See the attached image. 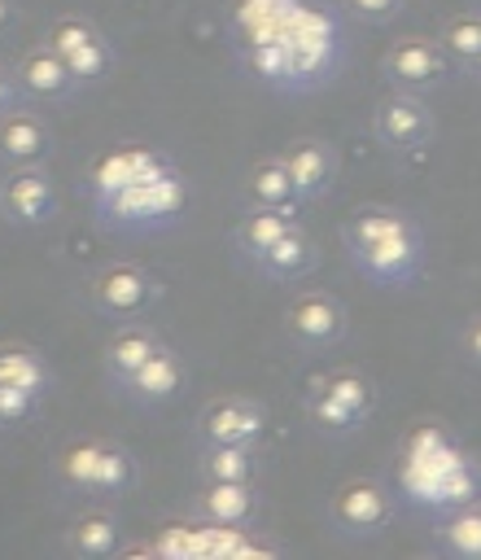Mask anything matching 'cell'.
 <instances>
[{
	"label": "cell",
	"instance_id": "obj_1",
	"mask_svg": "<svg viewBox=\"0 0 481 560\" xmlns=\"http://www.w3.org/2000/svg\"><path fill=\"white\" fill-rule=\"evenodd\" d=\"M92 188L101 201V223L122 214V228H166L184 210V179L166 153L144 144H122L105 153L92 171Z\"/></svg>",
	"mask_w": 481,
	"mask_h": 560
},
{
	"label": "cell",
	"instance_id": "obj_2",
	"mask_svg": "<svg viewBox=\"0 0 481 560\" xmlns=\"http://www.w3.org/2000/svg\"><path fill=\"white\" fill-rule=\"evenodd\" d=\"M341 245L350 267L376 289H411L424 267V232L398 206H359L341 223Z\"/></svg>",
	"mask_w": 481,
	"mask_h": 560
},
{
	"label": "cell",
	"instance_id": "obj_3",
	"mask_svg": "<svg viewBox=\"0 0 481 560\" xmlns=\"http://www.w3.org/2000/svg\"><path fill=\"white\" fill-rule=\"evenodd\" d=\"M57 486L70 494H92V499H122L136 486V455L109 438H79L57 451L52 459Z\"/></svg>",
	"mask_w": 481,
	"mask_h": 560
},
{
	"label": "cell",
	"instance_id": "obj_4",
	"mask_svg": "<svg viewBox=\"0 0 481 560\" xmlns=\"http://www.w3.org/2000/svg\"><path fill=\"white\" fill-rule=\"evenodd\" d=\"M166 284L140 267V262H105L87 276V302L96 315L114 319V324H131V319H144L157 311Z\"/></svg>",
	"mask_w": 481,
	"mask_h": 560
},
{
	"label": "cell",
	"instance_id": "obj_5",
	"mask_svg": "<svg viewBox=\"0 0 481 560\" xmlns=\"http://www.w3.org/2000/svg\"><path fill=\"white\" fill-rule=\"evenodd\" d=\"M44 44L57 48V57L70 66L79 88H101L114 74V66H118V52H114L109 35L92 18H83V13H61L44 31Z\"/></svg>",
	"mask_w": 481,
	"mask_h": 560
},
{
	"label": "cell",
	"instance_id": "obj_6",
	"mask_svg": "<svg viewBox=\"0 0 481 560\" xmlns=\"http://www.w3.org/2000/svg\"><path fill=\"white\" fill-rule=\"evenodd\" d=\"M280 319H284V337H289L297 350H306V354H324V350L341 346L345 332H350V311H345V302H341L337 293H328V289H302V293L284 306Z\"/></svg>",
	"mask_w": 481,
	"mask_h": 560
},
{
	"label": "cell",
	"instance_id": "obj_7",
	"mask_svg": "<svg viewBox=\"0 0 481 560\" xmlns=\"http://www.w3.org/2000/svg\"><path fill=\"white\" fill-rule=\"evenodd\" d=\"M61 210L57 184L48 175V166H4L0 175V219L17 232H35L48 228Z\"/></svg>",
	"mask_w": 481,
	"mask_h": 560
},
{
	"label": "cell",
	"instance_id": "obj_8",
	"mask_svg": "<svg viewBox=\"0 0 481 560\" xmlns=\"http://www.w3.org/2000/svg\"><path fill=\"white\" fill-rule=\"evenodd\" d=\"M394 512H398L394 494L380 481H372V477H350L328 499V521L345 538H376V534H385Z\"/></svg>",
	"mask_w": 481,
	"mask_h": 560
},
{
	"label": "cell",
	"instance_id": "obj_9",
	"mask_svg": "<svg viewBox=\"0 0 481 560\" xmlns=\"http://www.w3.org/2000/svg\"><path fill=\"white\" fill-rule=\"evenodd\" d=\"M450 57L437 39H424V35H407V39H394L380 57V70L389 79V88L398 92H433L450 79Z\"/></svg>",
	"mask_w": 481,
	"mask_h": 560
},
{
	"label": "cell",
	"instance_id": "obj_10",
	"mask_svg": "<svg viewBox=\"0 0 481 560\" xmlns=\"http://www.w3.org/2000/svg\"><path fill=\"white\" fill-rule=\"evenodd\" d=\"M372 131H376V140H380L389 153H415V149H424V144L433 140L437 122H433V109L424 105L420 92H398V88H394L389 96L376 101V109H372Z\"/></svg>",
	"mask_w": 481,
	"mask_h": 560
},
{
	"label": "cell",
	"instance_id": "obj_11",
	"mask_svg": "<svg viewBox=\"0 0 481 560\" xmlns=\"http://www.w3.org/2000/svg\"><path fill=\"white\" fill-rule=\"evenodd\" d=\"M262 433H267V407L258 398H245V394L210 398L197 416L201 446H210V442H262Z\"/></svg>",
	"mask_w": 481,
	"mask_h": 560
},
{
	"label": "cell",
	"instance_id": "obj_12",
	"mask_svg": "<svg viewBox=\"0 0 481 560\" xmlns=\"http://www.w3.org/2000/svg\"><path fill=\"white\" fill-rule=\"evenodd\" d=\"M52 153L57 140L39 109L17 105L0 118V166H48Z\"/></svg>",
	"mask_w": 481,
	"mask_h": 560
},
{
	"label": "cell",
	"instance_id": "obj_13",
	"mask_svg": "<svg viewBox=\"0 0 481 560\" xmlns=\"http://www.w3.org/2000/svg\"><path fill=\"white\" fill-rule=\"evenodd\" d=\"M13 79H17L22 96H26V101H39V105H48V101H66V96L79 92L70 66L57 57L52 44H31L26 52H17V61H13Z\"/></svg>",
	"mask_w": 481,
	"mask_h": 560
},
{
	"label": "cell",
	"instance_id": "obj_14",
	"mask_svg": "<svg viewBox=\"0 0 481 560\" xmlns=\"http://www.w3.org/2000/svg\"><path fill=\"white\" fill-rule=\"evenodd\" d=\"M162 346H166V341H162L157 328H149L144 319L118 324V328L109 332V341L101 346V372H105V381H109L114 389H122Z\"/></svg>",
	"mask_w": 481,
	"mask_h": 560
},
{
	"label": "cell",
	"instance_id": "obj_15",
	"mask_svg": "<svg viewBox=\"0 0 481 560\" xmlns=\"http://www.w3.org/2000/svg\"><path fill=\"white\" fill-rule=\"evenodd\" d=\"M258 490L254 481H206L192 494V512L214 529H245L258 521Z\"/></svg>",
	"mask_w": 481,
	"mask_h": 560
},
{
	"label": "cell",
	"instance_id": "obj_16",
	"mask_svg": "<svg viewBox=\"0 0 481 560\" xmlns=\"http://www.w3.org/2000/svg\"><path fill=\"white\" fill-rule=\"evenodd\" d=\"M184 385H188L184 359H179L171 346H162L118 394H122L127 402H136V407H166V402H175V398L184 394Z\"/></svg>",
	"mask_w": 481,
	"mask_h": 560
},
{
	"label": "cell",
	"instance_id": "obj_17",
	"mask_svg": "<svg viewBox=\"0 0 481 560\" xmlns=\"http://www.w3.org/2000/svg\"><path fill=\"white\" fill-rule=\"evenodd\" d=\"M280 158H284V166H289V175L297 179V192H302L306 201H310V197H324V192L337 184L341 158H337V149H332L328 140H319V136L293 140Z\"/></svg>",
	"mask_w": 481,
	"mask_h": 560
},
{
	"label": "cell",
	"instance_id": "obj_18",
	"mask_svg": "<svg viewBox=\"0 0 481 560\" xmlns=\"http://www.w3.org/2000/svg\"><path fill=\"white\" fill-rule=\"evenodd\" d=\"M315 262H319L315 236H310L302 223H293L254 267H258L267 280H275V284H297V280H306V276L315 271Z\"/></svg>",
	"mask_w": 481,
	"mask_h": 560
},
{
	"label": "cell",
	"instance_id": "obj_19",
	"mask_svg": "<svg viewBox=\"0 0 481 560\" xmlns=\"http://www.w3.org/2000/svg\"><path fill=\"white\" fill-rule=\"evenodd\" d=\"M122 547V521L109 508H87L66 529V551L74 560H105Z\"/></svg>",
	"mask_w": 481,
	"mask_h": 560
},
{
	"label": "cell",
	"instance_id": "obj_20",
	"mask_svg": "<svg viewBox=\"0 0 481 560\" xmlns=\"http://www.w3.org/2000/svg\"><path fill=\"white\" fill-rule=\"evenodd\" d=\"M245 201L249 206H275V210H297L306 197L297 192V179L289 175L284 158H258L245 175Z\"/></svg>",
	"mask_w": 481,
	"mask_h": 560
},
{
	"label": "cell",
	"instance_id": "obj_21",
	"mask_svg": "<svg viewBox=\"0 0 481 560\" xmlns=\"http://www.w3.org/2000/svg\"><path fill=\"white\" fill-rule=\"evenodd\" d=\"M297 223V210H275V206H249V214L236 223V232H232V241H236V254L241 258H249V262H258L289 228Z\"/></svg>",
	"mask_w": 481,
	"mask_h": 560
},
{
	"label": "cell",
	"instance_id": "obj_22",
	"mask_svg": "<svg viewBox=\"0 0 481 560\" xmlns=\"http://www.w3.org/2000/svg\"><path fill=\"white\" fill-rule=\"evenodd\" d=\"M0 385H13V389H26V394L44 398L52 389V368L35 346L0 341Z\"/></svg>",
	"mask_w": 481,
	"mask_h": 560
},
{
	"label": "cell",
	"instance_id": "obj_23",
	"mask_svg": "<svg viewBox=\"0 0 481 560\" xmlns=\"http://www.w3.org/2000/svg\"><path fill=\"white\" fill-rule=\"evenodd\" d=\"M201 481H258V442H210L197 459Z\"/></svg>",
	"mask_w": 481,
	"mask_h": 560
},
{
	"label": "cell",
	"instance_id": "obj_24",
	"mask_svg": "<svg viewBox=\"0 0 481 560\" xmlns=\"http://www.w3.org/2000/svg\"><path fill=\"white\" fill-rule=\"evenodd\" d=\"M306 420H310L319 433H332V438H350V433H359V424H363V416L350 411L341 398H332L319 381H310V389H306Z\"/></svg>",
	"mask_w": 481,
	"mask_h": 560
},
{
	"label": "cell",
	"instance_id": "obj_25",
	"mask_svg": "<svg viewBox=\"0 0 481 560\" xmlns=\"http://www.w3.org/2000/svg\"><path fill=\"white\" fill-rule=\"evenodd\" d=\"M437 44L446 48V57L455 66H472L481 57V13H450L442 26H437Z\"/></svg>",
	"mask_w": 481,
	"mask_h": 560
},
{
	"label": "cell",
	"instance_id": "obj_26",
	"mask_svg": "<svg viewBox=\"0 0 481 560\" xmlns=\"http://www.w3.org/2000/svg\"><path fill=\"white\" fill-rule=\"evenodd\" d=\"M437 547L446 556H464V560H477L481 556V508H459L450 512L442 525H437Z\"/></svg>",
	"mask_w": 481,
	"mask_h": 560
},
{
	"label": "cell",
	"instance_id": "obj_27",
	"mask_svg": "<svg viewBox=\"0 0 481 560\" xmlns=\"http://www.w3.org/2000/svg\"><path fill=\"white\" fill-rule=\"evenodd\" d=\"M332 398H341L350 411H359L363 420L372 416V407H376V385H372V376H363L359 368H332V372H324V376H315Z\"/></svg>",
	"mask_w": 481,
	"mask_h": 560
},
{
	"label": "cell",
	"instance_id": "obj_28",
	"mask_svg": "<svg viewBox=\"0 0 481 560\" xmlns=\"http://www.w3.org/2000/svg\"><path fill=\"white\" fill-rule=\"evenodd\" d=\"M44 398L26 394V389H13V385H0V429H22L35 411H39Z\"/></svg>",
	"mask_w": 481,
	"mask_h": 560
},
{
	"label": "cell",
	"instance_id": "obj_29",
	"mask_svg": "<svg viewBox=\"0 0 481 560\" xmlns=\"http://www.w3.org/2000/svg\"><path fill=\"white\" fill-rule=\"evenodd\" d=\"M341 4H345V13L359 18V22H367V26H385V22H394V18L402 13L407 0H341Z\"/></svg>",
	"mask_w": 481,
	"mask_h": 560
},
{
	"label": "cell",
	"instance_id": "obj_30",
	"mask_svg": "<svg viewBox=\"0 0 481 560\" xmlns=\"http://www.w3.org/2000/svg\"><path fill=\"white\" fill-rule=\"evenodd\" d=\"M459 350H464V359H468L472 368H481V311L468 315V324L459 328Z\"/></svg>",
	"mask_w": 481,
	"mask_h": 560
},
{
	"label": "cell",
	"instance_id": "obj_31",
	"mask_svg": "<svg viewBox=\"0 0 481 560\" xmlns=\"http://www.w3.org/2000/svg\"><path fill=\"white\" fill-rule=\"evenodd\" d=\"M17 105H26V96H22L17 79H13V66L0 61V118H4L9 109H17Z\"/></svg>",
	"mask_w": 481,
	"mask_h": 560
},
{
	"label": "cell",
	"instance_id": "obj_32",
	"mask_svg": "<svg viewBox=\"0 0 481 560\" xmlns=\"http://www.w3.org/2000/svg\"><path fill=\"white\" fill-rule=\"evenodd\" d=\"M17 26V0H0V39Z\"/></svg>",
	"mask_w": 481,
	"mask_h": 560
},
{
	"label": "cell",
	"instance_id": "obj_33",
	"mask_svg": "<svg viewBox=\"0 0 481 560\" xmlns=\"http://www.w3.org/2000/svg\"><path fill=\"white\" fill-rule=\"evenodd\" d=\"M468 70H472V74H477V79H481V57H477V61H472V66H468Z\"/></svg>",
	"mask_w": 481,
	"mask_h": 560
}]
</instances>
